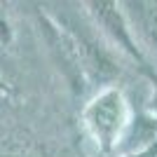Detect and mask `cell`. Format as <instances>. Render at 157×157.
I'll list each match as a JSON object with an SVG mask.
<instances>
[{
  "label": "cell",
  "instance_id": "cell-2",
  "mask_svg": "<svg viewBox=\"0 0 157 157\" xmlns=\"http://www.w3.org/2000/svg\"><path fill=\"white\" fill-rule=\"evenodd\" d=\"M136 157H157V148H150L148 152H143V155H136Z\"/></svg>",
  "mask_w": 157,
  "mask_h": 157
},
{
  "label": "cell",
  "instance_id": "cell-1",
  "mask_svg": "<svg viewBox=\"0 0 157 157\" xmlns=\"http://www.w3.org/2000/svg\"><path fill=\"white\" fill-rule=\"evenodd\" d=\"M124 124V103L117 92H105L87 108V127L103 145H110Z\"/></svg>",
  "mask_w": 157,
  "mask_h": 157
}]
</instances>
